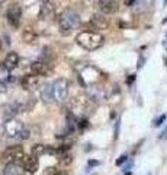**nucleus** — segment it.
<instances>
[{"label":"nucleus","instance_id":"27","mask_svg":"<svg viewBox=\"0 0 167 175\" xmlns=\"http://www.w3.org/2000/svg\"><path fill=\"white\" fill-rule=\"evenodd\" d=\"M119 126H121V120H116V123H115V134H113V139H118V137H119Z\"/></svg>","mask_w":167,"mask_h":175},{"label":"nucleus","instance_id":"38","mask_svg":"<svg viewBox=\"0 0 167 175\" xmlns=\"http://www.w3.org/2000/svg\"><path fill=\"white\" fill-rule=\"evenodd\" d=\"M123 175H131V174H129V172H128V174H123Z\"/></svg>","mask_w":167,"mask_h":175},{"label":"nucleus","instance_id":"1","mask_svg":"<svg viewBox=\"0 0 167 175\" xmlns=\"http://www.w3.org/2000/svg\"><path fill=\"white\" fill-rule=\"evenodd\" d=\"M80 25H82V18H80L77 12L73 10V9L64 10L58 18V26H60V32L63 35H70Z\"/></svg>","mask_w":167,"mask_h":175},{"label":"nucleus","instance_id":"5","mask_svg":"<svg viewBox=\"0 0 167 175\" xmlns=\"http://www.w3.org/2000/svg\"><path fill=\"white\" fill-rule=\"evenodd\" d=\"M25 126H23V123L17 120H9V121H5V126H3V130H5V134L6 137H9V139H19L21 136V133L23 131Z\"/></svg>","mask_w":167,"mask_h":175},{"label":"nucleus","instance_id":"11","mask_svg":"<svg viewBox=\"0 0 167 175\" xmlns=\"http://www.w3.org/2000/svg\"><path fill=\"white\" fill-rule=\"evenodd\" d=\"M22 166L25 172H28V174H35L39 168V161L36 156H33V155H25V158L22 161Z\"/></svg>","mask_w":167,"mask_h":175},{"label":"nucleus","instance_id":"30","mask_svg":"<svg viewBox=\"0 0 167 175\" xmlns=\"http://www.w3.org/2000/svg\"><path fill=\"white\" fill-rule=\"evenodd\" d=\"M158 139H167V127L164 128V130L161 131V134L158 136Z\"/></svg>","mask_w":167,"mask_h":175},{"label":"nucleus","instance_id":"29","mask_svg":"<svg viewBox=\"0 0 167 175\" xmlns=\"http://www.w3.org/2000/svg\"><path fill=\"white\" fill-rule=\"evenodd\" d=\"M99 164H100L99 161H95V159H92V161H89V162H87V165H89L90 168H92V166H97Z\"/></svg>","mask_w":167,"mask_h":175},{"label":"nucleus","instance_id":"25","mask_svg":"<svg viewBox=\"0 0 167 175\" xmlns=\"http://www.w3.org/2000/svg\"><path fill=\"white\" fill-rule=\"evenodd\" d=\"M89 126V123L86 118H78V130H82V128H86V127Z\"/></svg>","mask_w":167,"mask_h":175},{"label":"nucleus","instance_id":"13","mask_svg":"<svg viewBox=\"0 0 167 175\" xmlns=\"http://www.w3.org/2000/svg\"><path fill=\"white\" fill-rule=\"evenodd\" d=\"M39 93H41V99L44 101L45 104H51L54 101V92H52V83L45 82L41 85V89H39Z\"/></svg>","mask_w":167,"mask_h":175},{"label":"nucleus","instance_id":"7","mask_svg":"<svg viewBox=\"0 0 167 175\" xmlns=\"http://www.w3.org/2000/svg\"><path fill=\"white\" fill-rule=\"evenodd\" d=\"M87 26L92 28V32H97L99 29H106L109 26V21L103 13H95L93 16L90 18V21L87 22Z\"/></svg>","mask_w":167,"mask_h":175},{"label":"nucleus","instance_id":"28","mask_svg":"<svg viewBox=\"0 0 167 175\" xmlns=\"http://www.w3.org/2000/svg\"><path fill=\"white\" fill-rule=\"evenodd\" d=\"M127 161H128V155H125V153H123V155H121L119 159L116 161V165H122L123 162H127Z\"/></svg>","mask_w":167,"mask_h":175},{"label":"nucleus","instance_id":"24","mask_svg":"<svg viewBox=\"0 0 167 175\" xmlns=\"http://www.w3.org/2000/svg\"><path fill=\"white\" fill-rule=\"evenodd\" d=\"M33 107H35V99L31 98V99L28 101V102L25 104V111H31V109H32Z\"/></svg>","mask_w":167,"mask_h":175},{"label":"nucleus","instance_id":"9","mask_svg":"<svg viewBox=\"0 0 167 175\" xmlns=\"http://www.w3.org/2000/svg\"><path fill=\"white\" fill-rule=\"evenodd\" d=\"M31 71L35 76H48L51 73V64L42 60L32 61L31 63Z\"/></svg>","mask_w":167,"mask_h":175},{"label":"nucleus","instance_id":"18","mask_svg":"<svg viewBox=\"0 0 167 175\" xmlns=\"http://www.w3.org/2000/svg\"><path fill=\"white\" fill-rule=\"evenodd\" d=\"M22 38L26 44H35L38 41V34H36V31L33 28L26 26L22 31Z\"/></svg>","mask_w":167,"mask_h":175},{"label":"nucleus","instance_id":"23","mask_svg":"<svg viewBox=\"0 0 167 175\" xmlns=\"http://www.w3.org/2000/svg\"><path fill=\"white\" fill-rule=\"evenodd\" d=\"M166 118H167V115H166V114L160 115L158 118H156V120H154V124H153V126H154V127H160V126H163V123L166 121Z\"/></svg>","mask_w":167,"mask_h":175},{"label":"nucleus","instance_id":"20","mask_svg":"<svg viewBox=\"0 0 167 175\" xmlns=\"http://www.w3.org/2000/svg\"><path fill=\"white\" fill-rule=\"evenodd\" d=\"M12 80V75H10V70L6 67L3 63L0 64V82L2 83H7V82H10Z\"/></svg>","mask_w":167,"mask_h":175},{"label":"nucleus","instance_id":"4","mask_svg":"<svg viewBox=\"0 0 167 175\" xmlns=\"http://www.w3.org/2000/svg\"><path fill=\"white\" fill-rule=\"evenodd\" d=\"M25 158V152H23L22 146H10L7 148L5 152L2 153V159L7 162V164H21Z\"/></svg>","mask_w":167,"mask_h":175},{"label":"nucleus","instance_id":"21","mask_svg":"<svg viewBox=\"0 0 167 175\" xmlns=\"http://www.w3.org/2000/svg\"><path fill=\"white\" fill-rule=\"evenodd\" d=\"M60 158V162H61L63 165H70L73 162V156L71 153H64V155H61V156H58Z\"/></svg>","mask_w":167,"mask_h":175},{"label":"nucleus","instance_id":"32","mask_svg":"<svg viewBox=\"0 0 167 175\" xmlns=\"http://www.w3.org/2000/svg\"><path fill=\"white\" fill-rule=\"evenodd\" d=\"M134 80H135V75H131V76H129L128 79H127V83H128V85H131V83H132Z\"/></svg>","mask_w":167,"mask_h":175},{"label":"nucleus","instance_id":"14","mask_svg":"<svg viewBox=\"0 0 167 175\" xmlns=\"http://www.w3.org/2000/svg\"><path fill=\"white\" fill-rule=\"evenodd\" d=\"M54 10H55V7H54V3H52V2H42L41 6H39L38 18L39 19H50V18L52 16Z\"/></svg>","mask_w":167,"mask_h":175},{"label":"nucleus","instance_id":"36","mask_svg":"<svg viewBox=\"0 0 167 175\" xmlns=\"http://www.w3.org/2000/svg\"><path fill=\"white\" fill-rule=\"evenodd\" d=\"M164 48H166V51H167V32H166V39H164Z\"/></svg>","mask_w":167,"mask_h":175},{"label":"nucleus","instance_id":"22","mask_svg":"<svg viewBox=\"0 0 167 175\" xmlns=\"http://www.w3.org/2000/svg\"><path fill=\"white\" fill-rule=\"evenodd\" d=\"M31 133H32V131H31V128H29V127H25V128H23V131L21 133L19 139H21V140H26V139H29V137H31Z\"/></svg>","mask_w":167,"mask_h":175},{"label":"nucleus","instance_id":"2","mask_svg":"<svg viewBox=\"0 0 167 175\" xmlns=\"http://www.w3.org/2000/svg\"><path fill=\"white\" fill-rule=\"evenodd\" d=\"M76 43H77L80 47H83L84 50H87V51H95V50L100 48V47L103 45L105 38H103V35L99 32L82 31V32L77 34Z\"/></svg>","mask_w":167,"mask_h":175},{"label":"nucleus","instance_id":"19","mask_svg":"<svg viewBox=\"0 0 167 175\" xmlns=\"http://www.w3.org/2000/svg\"><path fill=\"white\" fill-rule=\"evenodd\" d=\"M47 149H48V144H41V143H36L33 144L32 149H31V155L33 156H42V155H47Z\"/></svg>","mask_w":167,"mask_h":175},{"label":"nucleus","instance_id":"15","mask_svg":"<svg viewBox=\"0 0 167 175\" xmlns=\"http://www.w3.org/2000/svg\"><path fill=\"white\" fill-rule=\"evenodd\" d=\"M21 85L25 91H33L35 88L39 85V79L38 76H35V75H26V76H23L21 79Z\"/></svg>","mask_w":167,"mask_h":175},{"label":"nucleus","instance_id":"16","mask_svg":"<svg viewBox=\"0 0 167 175\" xmlns=\"http://www.w3.org/2000/svg\"><path fill=\"white\" fill-rule=\"evenodd\" d=\"M3 64H5L9 70H13L15 67H17V64H19V55H17V53H15V51H9L5 57Z\"/></svg>","mask_w":167,"mask_h":175},{"label":"nucleus","instance_id":"3","mask_svg":"<svg viewBox=\"0 0 167 175\" xmlns=\"http://www.w3.org/2000/svg\"><path fill=\"white\" fill-rule=\"evenodd\" d=\"M52 92H54V101L57 104H63L67 101L68 96V80L64 77H58L52 83Z\"/></svg>","mask_w":167,"mask_h":175},{"label":"nucleus","instance_id":"12","mask_svg":"<svg viewBox=\"0 0 167 175\" xmlns=\"http://www.w3.org/2000/svg\"><path fill=\"white\" fill-rule=\"evenodd\" d=\"M86 89H87V98H89L92 102H97L100 99L103 101V99H106V96H108L105 93V91L99 86H87Z\"/></svg>","mask_w":167,"mask_h":175},{"label":"nucleus","instance_id":"37","mask_svg":"<svg viewBox=\"0 0 167 175\" xmlns=\"http://www.w3.org/2000/svg\"><path fill=\"white\" fill-rule=\"evenodd\" d=\"M2 47H3V45H2V41H0V51H2Z\"/></svg>","mask_w":167,"mask_h":175},{"label":"nucleus","instance_id":"34","mask_svg":"<svg viewBox=\"0 0 167 175\" xmlns=\"http://www.w3.org/2000/svg\"><path fill=\"white\" fill-rule=\"evenodd\" d=\"M142 63H144V59L141 57V59H139V61H138V69H139V67H142Z\"/></svg>","mask_w":167,"mask_h":175},{"label":"nucleus","instance_id":"31","mask_svg":"<svg viewBox=\"0 0 167 175\" xmlns=\"http://www.w3.org/2000/svg\"><path fill=\"white\" fill-rule=\"evenodd\" d=\"M6 91H7V88H6V85H5V83H2V82H0V93H5Z\"/></svg>","mask_w":167,"mask_h":175},{"label":"nucleus","instance_id":"33","mask_svg":"<svg viewBox=\"0 0 167 175\" xmlns=\"http://www.w3.org/2000/svg\"><path fill=\"white\" fill-rule=\"evenodd\" d=\"M125 5L127 6H134V5H138V2H135V0H129V2H125Z\"/></svg>","mask_w":167,"mask_h":175},{"label":"nucleus","instance_id":"26","mask_svg":"<svg viewBox=\"0 0 167 175\" xmlns=\"http://www.w3.org/2000/svg\"><path fill=\"white\" fill-rule=\"evenodd\" d=\"M45 175H60V169L58 168H48Z\"/></svg>","mask_w":167,"mask_h":175},{"label":"nucleus","instance_id":"17","mask_svg":"<svg viewBox=\"0 0 167 175\" xmlns=\"http://www.w3.org/2000/svg\"><path fill=\"white\" fill-rule=\"evenodd\" d=\"M3 175H25V169L21 164H6Z\"/></svg>","mask_w":167,"mask_h":175},{"label":"nucleus","instance_id":"6","mask_svg":"<svg viewBox=\"0 0 167 175\" xmlns=\"http://www.w3.org/2000/svg\"><path fill=\"white\" fill-rule=\"evenodd\" d=\"M6 18H7V22H9L10 26L13 28L21 26V21H22V7H21V5L13 3V5L9 6Z\"/></svg>","mask_w":167,"mask_h":175},{"label":"nucleus","instance_id":"35","mask_svg":"<svg viewBox=\"0 0 167 175\" xmlns=\"http://www.w3.org/2000/svg\"><path fill=\"white\" fill-rule=\"evenodd\" d=\"M60 175H68V172L66 169H60Z\"/></svg>","mask_w":167,"mask_h":175},{"label":"nucleus","instance_id":"10","mask_svg":"<svg viewBox=\"0 0 167 175\" xmlns=\"http://www.w3.org/2000/svg\"><path fill=\"white\" fill-rule=\"evenodd\" d=\"M96 5H97V7L100 9V12L105 13V15H113V13H116L118 9H119V3H118V2H113V0H100Z\"/></svg>","mask_w":167,"mask_h":175},{"label":"nucleus","instance_id":"8","mask_svg":"<svg viewBox=\"0 0 167 175\" xmlns=\"http://www.w3.org/2000/svg\"><path fill=\"white\" fill-rule=\"evenodd\" d=\"M22 111H25V104H22L19 99L13 101V102H10L9 105H6V108H5V120L6 121L13 120V117L17 115L19 112H22Z\"/></svg>","mask_w":167,"mask_h":175}]
</instances>
